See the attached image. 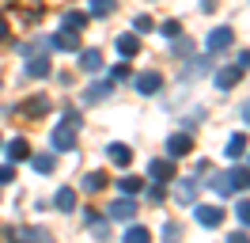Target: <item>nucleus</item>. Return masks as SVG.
<instances>
[{"mask_svg": "<svg viewBox=\"0 0 250 243\" xmlns=\"http://www.w3.org/2000/svg\"><path fill=\"white\" fill-rule=\"evenodd\" d=\"M103 186H106V179H103L99 171H95V175H87V179H83V190H103Z\"/></svg>", "mask_w": 250, "mask_h": 243, "instance_id": "nucleus-13", "label": "nucleus"}, {"mask_svg": "<svg viewBox=\"0 0 250 243\" xmlns=\"http://www.w3.org/2000/svg\"><path fill=\"white\" fill-rule=\"evenodd\" d=\"M57 46L61 49H76V34H57Z\"/></svg>", "mask_w": 250, "mask_h": 243, "instance_id": "nucleus-19", "label": "nucleus"}, {"mask_svg": "<svg viewBox=\"0 0 250 243\" xmlns=\"http://www.w3.org/2000/svg\"><path fill=\"white\" fill-rule=\"evenodd\" d=\"M239 220H243V224H250V201H243V205H239Z\"/></svg>", "mask_w": 250, "mask_h": 243, "instance_id": "nucleus-22", "label": "nucleus"}, {"mask_svg": "<svg viewBox=\"0 0 250 243\" xmlns=\"http://www.w3.org/2000/svg\"><path fill=\"white\" fill-rule=\"evenodd\" d=\"M80 65H83V69H87V73H99V69H103V57H99V49H87V53H83V61H80Z\"/></svg>", "mask_w": 250, "mask_h": 243, "instance_id": "nucleus-7", "label": "nucleus"}, {"mask_svg": "<svg viewBox=\"0 0 250 243\" xmlns=\"http://www.w3.org/2000/svg\"><path fill=\"white\" fill-rule=\"evenodd\" d=\"M110 160H114V164H129V160H133L129 145H110Z\"/></svg>", "mask_w": 250, "mask_h": 243, "instance_id": "nucleus-6", "label": "nucleus"}, {"mask_svg": "<svg viewBox=\"0 0 250 243\" xmlns=\"http://www.w3.org/2000/svg\"><path fill=\"white\" fill-rule=\"evenodd\" d=\"M133 213H137V205H133V201H118V205L110 209V217H114V220H129Z\"/></svg>", "mask_w": 250, "mask_h": 243, "instance_id": "nucleus-5", "label": "nucleus"}, {"mask_svg": "<svg viewBox=\"0 0 250 243\" xmlns=\"http://www.w3.org/2000/svg\"><path fill=\"white\" fill-rule=\"evenodd\" d=\"M8 156H12V160H23V156H27V141H12Z\"/></svg>", "mask_w": 250, "mask_h": 243, "instance_id": "nucleus-15", "label": "nucleus"}, {"mask_svg": "<svg viewBox=\"0 0 250 243\" xmlns=\"http://www.w3.org/2000/svg\"><path fill=\"white\" fill-rule=\"evenodd\" d=\"M57 205H61V209H72V205H76V194H72V190H61V194H57Z\"/></svg>", "mask_w": 250, "mask_h": 243, "instance_id": "nucleus-16", "label": "nucleus"}, {"mask_svg": "<svg viewBox=\"0 0 250 243\" xmlns=\"http://www.w3.org/2000/svg\"><path fill=\"white\" fill-rule=\"evenodd\" d=\"M137 46H141V42H137L133 34H122V38H118V49H122L125 57H133V53H137Z\"/></svg>", "mask_w": 250, "mask_h": 243, "instance_id": "nucleus-8", "label": "nucleus"}, {"mask_svg": "<svg viewBox=\"0 0 250 243\" xmlns=\"http://www.w3.org/2000/svg\"><path fill=\"white\" fill-rule=\"evenodd\" d=\"M208 46H212V49H228V46H231V30H228V27L212 30V38H208Z\"/></svg>", "mask_w": 250, "mask_h": 243, "instance_id": "nucleus-3", "label": "nucleus"}, {"mask_svg": "<svg viewBox=\"0 0 250 243\" xmlns=\"http://www.w3.org/2000/svg\"><path fill=\"white\" fill-rule=\"evenodd\" d=\"M152 175L156 179H171V164L167 160H152Z\"/></svg>", "mask_w": 250, "mask_h": 243, "instance_id": "nucleus-11", "label": "nucleus"}, {"mask_svg": "<svg viewBox=\"0 0 250 243\" xmlns=\"http://www.w3.org/2000/svg\"><path fill=\"white\" fill-rule=\"evenodd\" d=\"M34 167H38V171H53V156H38Z\"/></svg>", "mask_w": 250, "mask_h": 243, "instance_id": "nucleus-20", "label": "nucleus"}, {"mask_svg": "<svg viewBox=\"0 0 250 243\" xmlns=\"http://www.w3.org/2000/svg\"><path fill=\"white\" fill-rule=\"evenodd\" d=\"M27 69H31V76H46V73H49V65H46L42 57H34L31 65H27Z\"/></svg>", "mask_w": 250, "mask_h": 243, "instance_id": "nucleus-17", "label": "nucleus"}, {"mask_svg": "<svg viewBox=\"0 0 250 243\" xmlns=\"http://www.w3.org/2000/svg\"><path fill=\"white\" fill-rule=\"evenodd\" d=\"M159 84H163V80H159L156 73H144L141 80H137V88H141V95H156V91H159Z\"/></svg>", "mask_w": 250, "mask_h": 243, "instance_id": "nucleus-1", "label": "nucleus"}, {"mask_svg": "<svg viewBox=\"0 0 250 243\" xmlns=\"http://www.w3.org/2000/svg\"><path fill=\"white\" fill-rule=\"evenodd\" d=\"M125 243H148V232H144V228H133V232L125 236Z\"/></svg>", "mask_w": 250, "mask_h": 243, "instance_id": "nucleus-18", "label": "nucleus"}, {"mask_svg": "<svg viewBox=\"0 0 250 243\" xmlns=\"http://www.w3.org/2000/svg\"><path fill=\"white\" fill-rule=\"evenodd\" d=\"M122 190H129V194H133V190H141V179H122Z\"/></svg>", "mask_w": 250, "mask_h": 243, "instance_id": "nucleus-21", "label": "nucleus"}, {"mask_svg": "<svg viewBox=\"0 0 250 243\" xmlns=\"http://www.w3.org/2000/svg\"><path fill=\"white\" fill-rule=\"evenodd\" d=\"M53 145H57V148H72V125H68V129H57V133H53Z\"/></svg>", "mask_w": 250, "mask_h": 243, "instance_id": "nucleus-9", "label": "nucleus"}, {"mask_svg": "<svg viewBox=\"0 0 250 243\" xmlns=\"http://www.w3.org/2000/svg\"><path fill=\"white\" fill-rule=\"evenodd\" d=\"M167 152H171V156H186L189 152V137H171V141H167Z\"/></svg>", "mask_w": 250, "mask_h": 243, "instance_id": "nucleus-4", "label": "nucleus"}, {"mask_svg": "<svg viewBox=\"0 0 250 243\" xmlns=\"http://www.w3.org/2000/svg\"><path fill=\"white\" fill-rule=\"evenodd\" d=\"M91 12L95 15H110L114 12V0H91Z\"/></svg>", "mask_w": 250, "mask_h": 243, "instance_id": "nucleus-14", "label": "nucleus"}, {"mask_svg": "<svg viewBox=\"0 0 250 243\" xmlns=\"http://www.w3.org/2000/svg\"><path fill=\"white\" fill-rule=\"evenodd\" d=\"M243 148H247V141H243V137H231V141H228V156H231V160H239Z\"/></svg>", "mask_w": 250, "mask_h": 243, "instance_id": "nucleus-10", "label": "nucleus"}, {"mask_svg": "<svg viewBox=\"0 0 250 243\" xmlns=\"http://www.w3.org/2000/svg\"><path fill=\"white\" fill-rule=\"evenodd\" d=\"M235 80H239V69H224V73L216 76V84H220V88H231Z\"/></svg>", "mask_w": 250, "mask_h": 243, "instance_id": "nucleus-12", "label": "nucleus"}, {"mask_svg": "<svg viewBox=\"0 0 250 243\" xmlns=\"http://www.w3.org/2000/svg\"><path fill=\"white\" fill-rule=\"evenodd\" d=\"M197 220H201V224H220V220H224V209H212V205H201V209H197Z\"/></svg>", "mask_w": 250, "mask_h": 243, "instance_id": "nucleus-2", "label": "nucleus"}, {"mask_svg": "<svg viewBox=\"0 0 250 243\" xmlns=\"http://www.w3.org/2000/svg\"><path fill=\"white\" fill-rule=\"evenodd\" d=\"M12 175H16L12 167H0V186H4V182H12Z\"/></svg>", "mask_w": 250, "mask_h": 243, "instance_id": "nucleus-23", "label": "nucleus"}]
</instances>
